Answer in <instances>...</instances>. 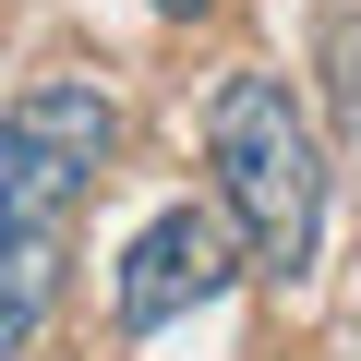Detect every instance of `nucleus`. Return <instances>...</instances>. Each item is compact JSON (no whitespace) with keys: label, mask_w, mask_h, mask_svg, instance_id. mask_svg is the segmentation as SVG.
<instances>
[{"label":"nucleus","mask_w":361,"mask_h":361,"mask_svg":"<svg viewBox=\"0 0 361 361\" xmlns=\"http://www.w3.org/2000/svg\"><path fill=\"white\" fill-rule=\"evenodd\" d=\"M325 73H337V121L361 133V0H337V25H325Z\"/></svg>","instance_id":"nucleus-5"},{"label":"nucleus","mask_w":361,"mask_h":361,"mask_svg":"<svg viewBox=\"0 0 361 361\" xmlns=\"http://www.w3.org/2000/svg\"><path fill=\"white\" fill-rule=\"evenodd\" d=\"M61 289H73V241H49V253H0V361H25V349L49 337Z\"/></svg>","instance_id":"nucleus-4"},{"label":"nucleus","mask_w":361,"mask_h":361,"mask_svg":"<svg viewBox=\"0 0 361 361\" xmlns=\"http://www.w3.org/2000/svg\"><path fill=\"white\" fill-rule=\"evenodd\" d=\"M157 13H169V25H180V13H205V0H157Z\"/></svg>","instance_id":"nucleus-6"},{"label":"nucleus","mask_w":361,"mask_h":361,"mask_svg":"<svg viewBox=\"0 0 361 361\" xmlns=\"http://www.w3.org/2000/svg\"><path fill=\"white\" fill-rule=\"evenodd\" d=\"M121 157V97L97 73H37L0 109V253H49L73 241L85 193Z\"/></svg>","instance_id":"nucleus-2"},{"label":"nucleus","mask_w":361,"mask_h":361,"mask_svg":"<svg viewBox=\"0 0 361 361\" xmlns=\"http://www.w3.org/2000/svg\"><path fill=\"white\" fill-rule=\"evenodd\" d=\"M205 169H217V217L241 229V265L277 277V289L313 277L337 169H325V133H313V109L289 97V73H229V85H217V109H205Z\"/></svg>","instance_id":"nucleus-1"},{"label":"nucleus","mask_w":361,"mask_h":361,"mask_svg":"<svg viewBox=\"0 0 361 361\" xmlns=\"http://www.w3.org/2000/svg\"><path fill=\"white\" fill-rule=\"evenodd\" d=\"M229 277H241V229H229L217 205H169V217H145V229H133V253H121L109 301H121V325H133V337H157V325H180V313L229 301Z\"/></svg>","instance_id":"nucleus-3"}]
</instances>
